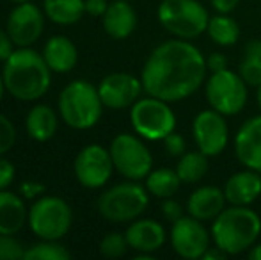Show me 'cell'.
Listing matches in <instances>:
<instances>
[{"label": "cell", "instance_id": "1", "mask_svg": "<svg viewBox=\"0 0 261 260\" xmlns=\"http://www.w3.org/2000/svg\"><path fill=\"white\" fill-rule=\"evenodd\" d=\"M206 59L189 39H169L149 54L141 73L144 91L165 102L192 97L206 79Z\"/></svg>", "mask_w": 261, "mask_h": 260}, {"label": "cell", "instance_id": "2", "mask_svg": "<svg viewBox=\"0 0 261 260\" xmlns=\"http://www.w3.org/2000/svg\"><path fill=\"white\" fill-rule=\"evenodd\" d=\"M2 79L11 97L21 102H34L50 89L52 69L43 54L29 46H20L4 61Z\"/></svg>", "mask_w": 261, "mask_h": 260}, {"label": "cell", "instance_id": "3", "mask_svg": "<svg viewBox=\"0 0 261 260\" xmlns=\"http://www.w3.org/2000/svg\"><path fill=\"white\" fill-rule=\"evenodd\" d=\"M261 233V219L249 205L224 208L212 225V239L227 255H240L251 250Z\"/></svg>", "mask_w": 261, "mask_h": 260}, {"label": "cell", "instance_id": "4", "mask_svg": "<svg viewBox=\"0 0 261 260\" xmlns=\"http://www.w3.org/2000/svg\"><path fill=\"white\" fill-rule=\"evenodd\" d=\"M103 107L98 87L87 80H73L59 94V114L75 130H87L96 125Z\"/></svg>", "mask_w": 261, "mask_h": 260}, {"label": "cell", "instance_id": "5", "mask_svg": "<svg viewBox=\"0 0 261 260\" xmlns=\"http://www.w3.org/2000/svg\"><path fill=\"white\" fill-rule=\"evenodd\" d=\"M139 180H130L107 189L98 198V212L110 223H128L142 216L149 205V195Z\"/></svg>", "mask_w": 261, "mask_h": 260}, {"label": "cell", "instance_id": "6", "mask_svg": "<svg viewBox=\"0 0 261 260\" xmlns=\"http://www.w3.org/2000/svg\"><path fill=\"white\" fill-rule=\"evenodd\" d=\"M158 21L167 32L179 39H194L208 27V11L197 0H162Z\"/></svg>", "mask_w": 261, "mask_h": 260}, {"label": "cell", "instance_id": "7", "mask_svg": "<svg viewBox=\"0 0 261 260\" xmlns=\"http://www.w3.org/2000/svg\"><path fill=\"white\" fill-rule=\"evenodd\" d=\"M130 122L141 137L149 141H164L176 129V114L169 102L148 94L139 98L130 111Z\"/></svg>", "mask_w": 261, "mask_h": 260}, {"label": "cell", "instance_id": "8", "mask_svg": "<svg viewBox=\"0 0 261 260\" xmlns=\"http://www.w3.org/2000/svg\"><path fill=\"white\" fill-rule=\"evenodd\" d=\"M73 223L71 207L59 196H43L29 208L32 233L45 241H59L69 232Z\"/></svg>", "mask_w": 261, "mask_h": 260}, {"label": "cell", "instance_id": "9", "mask_svg": "<svg viewBox=\"0 0 261 260\" xmlns=\"http://www.w3.org/2000/svg\"><path fill=\"white\" fill-rule=\"evenodd\" d=\"M206 100L210 107L224 116H234L247 104V84L240 73L229 68L222 72H213L206 80Z\"/></svg>", "mask_w": 261, "mask_h": 260}, {"label": "cell", "instance_id": "10", "mask_svg": "<svg viewBox=\"0 0 261 260\" xmlns=\"http://www.w3.org/2000/svg\"><path fill=\"white\" fill-rule=\"evenodd\" d=\"M110 157L117 173L128 180H142L151 173V152L141 139L132 134H119L112 139Z\"/></svg>", "mask_w": 261, "mask_h": 260}, {"label": "cell", "instance_id": "11", "mask_svg": "<svg viewBox=\"0 0 261 260\" xmlns=\"http://www.w3.org/2000/svg\"><path fill=\"white\" fill-rule=\"evenodd\" d=\"M73 170L80 185L86 189H100L110 180L116 168L110 157V150L101 145H87L79 152Z\"/></svg>", "mask_w": 261, "mask_h": 260}, {"label": "cell", "instance_id": "12", "mask_svg": "<svg viewBox=\"0 0 261 260\" xmlns=\"http://www.w3.org/2000/svg\"><path fill=\"white\" fill-rule=\"evenodd\" d=\"M192 135L197 150L204 155L215 157L222 153L229 143V127H227L226 116L215 109L201 111L194 118Z\"/></svg>", "mask_w": 261, "mask_h": 260}, {"label": "cell", "instance_id": "13", "mask_svg": "<svg viewBox=\"0 0 261 260\" xmlns=\"http://www.w3.org/2000/svg\"><path fill=\"white\" fill-rule=\"evenodd\" d=\"M171 244L172 250L181 258H203L204 251L210 248V233L203 226V221L192 218L190 214L183 216L178 221L172 223Z\"/></svg>", "mask_w": 261, "mask_h": 260}, {"label": "cell", "instance_id": "14", "mask_svg": "<svg viewBox=\"0 0 261 260\" xmlns=\"http://www.w3.org/2000/svg\"><path fill=\"white\" fill-rule=\"evenodd\" d=\"M45 16L36 4L20 2L7 16L6 31L16 46H32L43 34Z\"/></svg>", "mask_w": 261, "mask_h": 260}, {"label": "cell", "instance_id": "15", "mask_svg": "<svg viewBox=\"0 0 261 260\" xmlns=\"http://www.w3.org/2000/svg\"><path fill=\"white\" fill-rule=\"evenodd\" d=\"M101 102L109 109H126L132 107L139 100L144 91L142 80L130 73H110L98 86Z\"/></svg>", "mask_w": 261, "mask_h": 260}, {"label": "cell", "instance_id": "16", "mask_svg": "<svg viewBox=\"0 0 261 260\" xmlns=\"http://www.w3.org/2000/svg\"><path fill=\"white\" fill-rule=\"evenodd\" d=\"M234 153L242 166L261 173V114L242 123L234 135Z\"/></svg>", "mask_w": 261, "mask_h": 260}, {"label": "cell", "instance_id": "17", "mask_svg": "<svg viewBox=\"0 0 261 260\" xmlns=\"http://www.w3.org/2000/svg\"><path fill=\"white\" fill-rule=\"evenodd\" d=\"M128 246L139 253H155L165 243V230L155 219H134L124 232Z\"/></svg>", "mask_w": 261, "mask_h": 260}, {"label": "cell", "instance_id": "18", "mask_svg": "<svg viewBox=\"0 0 261 260\" xmlns=\"http://www.w3.org/2000/svg\"><path fill=\"white\" fill-rule=\"evenodd\" d=\"M226 203L227 200L224 189L215 185H203L189 196L187 212L199 221H213L226 208Z\"/></svg>", "mask_w": 261, "mask_h": 260}, {"label": "cell", "instance_id": "19", "mask_svg": "<svg viewBox=\"0 0 261 260\" xmlns=\"http://www.w3.org/2000/svg\"><path fill=\"white\" fill-rule=\"evenodd\" d=\"M224 195L231 205H251L261 195V173L254 170L238 171L227 178Z\"/></svg>", "mask_w": 261, "mask_h": 260}, {"label": "cell", "instance_id": "20", "mask_svg": "<svg viewBox=\"0 0 261 260\" xmlns=\"http://www.w3.org/2000/svg\"><path fill=\"white\" fill-rule=\"evenodd\" d=\"M105 32L114 39H124L137 27V14L128 0H114L109 4L103 16Z\"/></svg>", "mask_w": 261, "mask_h": 260}, {"label": "cell", "instance_id": "21", "mask_svg": "<svg viewBox=\"0 0 261 260\" xmlns=\"http://www.w3.org/2000/svg\"><path fill=\"white\" fill-rule=\"evenodd\" d=\"M29 223V210L25 201L18 195L7 191H0V233L16 235Z\"/></svg>", "mask_w": 261, "mask_h": 260}, {"label": "cell", "instance_id": "22", "mask_svg": "<svg viewBox=\"0 0 261 260\" xmlns=\"http://www.w3.org/2000/svg\"><path fill=\"white\" fill-rule=\"evenodd\" d=\"M43 57L52 72L68 73L76 66L79 50H76L75 43L66 36H54L46 41L45 49H43Z\"/></svg>", "mask_w": 261, "mask_h": 260}, {"label": "cell", "instance_id": "23", "mask_svg": "<svg viewBox=\"0 0 261 260\" xmlns=\"http://www.w3.org/2000/svg\"><path fill=\"white\" fill-rule=\"evenodd\" d=\"M25 129H27V134L34 141H50L55 135V130H57V114H55L50 105H34L29 111L27 120H25Z\"/></svg>", "mask_w": 261, "mask_h": 260}, {"label": "cell", "instance_id": "24", "mask_svg": "<svg viewBox=\"0 0 261 260\" xmlns=\"http://www.w3.org/2000/svg\"><path fill=\"white\" fill-rule=\"evenodd\" d=\"M46 18L59 25H73L86 13V0H43Z\"/></svg>", "mask_w": 261, "mask_h": 260}, {"label": "cell", "instance_id": "25", "mask_svg": "<svg viewBox=\"0 0 261 260\" xmlns=\"http://www.w3.org/2000/svg\"><path fill=\"white\" fill-rule=\"evenodd\" d=\"M183 182L179 180L176 170H169V168H160V170H151V173L146 177V189L149 195L156 198H172L179 191V185Z\"/></svg>", "mask_w": 261, "mask_h": 260}, {"label": "cell", "instance_id": "26", "mask_svg": "<svg viewBox=\"0 0 261 260\" xmlns=\"http://www.w3.org/2000/svg\"><path fill=\"white\" fill-rule=\"evenodd\" d=\"M206 32L213 43L220 46H231L240 38V27L238 23L229 16V14H217L210 18Z\"/></svg>", "mask_w": 261, "mask_h": 260}, {"label": "cell", "instance_id": "27", "mask_svg": "<svg viewBox=\"0 0 261 260\" xmlns=\"http://www.w3.org/2000/svg\"><path fill=\"white\" fill-rule=\"evenodd\" d=\"M208 171V155L203 152H189L183 153L178 160L176 166V173H178L179 180L183 184H196V182L203 180V177Z\"/></svg>", "mask_w": 261, "mask_h": 260}, {"label": "cell", "instance_id": "28", "mask_svg": "<svg viewBox=\"0 0 261 260\" xmlns=\"http://www.w3.org/2000/svg\"><path fill=\"white\" fill-rule=\"evenodd\" d=\"M238 73L245 80L247 86H261V41L252 39L245 45L244 57L238 66Z\"/></svg>", "mask_w": 261, "mask_h": 260}, {"label": "cell", "instance_id": "29", "mask_svg": "<svg viewBox=\"0 0 261 260\" xmlns=\"http://www.w3.org/2000/svg\"><path fill=\"white\" fill-rule=\"evenodd\" d=\"M25 260H69L71 253L64 244L57 241H45L25 250Z\"/></svg>", "mask_w": 261, "mask_h": 260}, {"label": "cell", "instance_id": "30", "mask_svg": "<svg viewBox=\"0 0 261 260\" xmlns=\"http://www.w3.org/2000/svg\"><path fill=\"white\" fill-rule=\"evenodd\" d=\"M128 241H126V235L123 233H109L101 239L100 243V251L101 255L107 258H119L126 253L128 250Z\"/></svg>", "mask_w": 261, "mask_h": 260}, {"label": "cell", "instance_id": "31", "mask_svg": "<svg viewBox=\"0 0 261 260\" xmlns=\"http://www.w3.org/2000/svg\"><path fill=\"white\" fill-rule=\"evenodd\" d=\"M25 257V248L14 235L0 233V260H20Z\"/></svg>", "mask_w": 261, "mask_h": 260}, {"label": "cell", "instance_id": "32", "mask_svg": "<svg viewBox=\"0 0 261 260\" xmlns=\"http://www.w3.org/2000/svg\"><path fill=\"white\" fill-rule=\"evenodd\" d=\"M16 141V129L7 116L0 114V157L7 153Z\"/></svg>", "mask_w": 261, "mask_h": 260}, {"label": "cell", "instance_id": "33", "mask_svg": "<svg viewBox=\"0 0 261 260\" xmlns=\"http://www.w3.org/2000/svg\"><path fill=\"white\" fill-rule=\"evenodd\" d=\"M164 145H165V150L171 157H181L185 153V139H183L181 134L178 132H171L167 137L164 139Z\"/></svg>", "mask_w": 261, "mask_h": 260}, {"label": "cell", "instance_id": "34", "mask_svg": "<svg viewBox=\"0 0 261 260\" xmlns=\"http://www.w3.org/2000/svg\"><path fill=\"white\" fill-rule=\"evenodd\" d=\"M183 207L179 205V201L172 200V198H165L164 203H162V214H164V218L167 219V221L174 223L178 221L179 218H183Z\"/></svg>", "mask_w": 261, "mask_h": 260}, {"label": "cell", "instance_id": "35", "mask_svg": "<svg viewBox=\"0 0 261 260\" xmlns=\"http://www.w3.org/2000/svg\"><path fill=\"white\" fill-rule=\"evenodd\" d=\"M14 173H16V171H14L13 164L7 159H4V157H0V191H4V189H7L13 184Z\"/></svg>", "mask_w": 261, "mask_h": 260}, {"label": "cell", "instance_id": "36", "mask_svg": "<svg viewBox=\"0 0 261 260\" xmlns=\"http://www.w3.org/2000/svg\"><path fill=\"white\" fill-rule=\"evenodd\" d=\"M206 68L210 72H222V69H227V57L220 52H213L210 54V57L206 59Z\"/></svg>", "mask_w": 261, "mask_h": 260}, {"label": "cell", "instance_id": "37", "mask_svg": "<svg viewBox=\"0 0 261 260\" xmlns=\"http://www.w3.org/2000/svg\"><path fill=\"white\" fill-rule=\"evenodd\" d=\"M13 52H14L13 39H11V36L7 34V31H2V29H0V61H6Z\"/></svg>", "mask_w": 261, "mask_h": 260}, {"label": "cell", "instance_id": "38", "mask_svg": "<svg viewBox=\"0 0 261 260\" xmlns=\"http://www.w3.org/2000/svg\"><path fill=\"white\" fill-rule=\"evenodd\" d=\"M107 7V0H86V13H89L91 16H103Z\"/></svg>", "mask_w": 261, "mask_h": 260}, {"label": "cell", "instance_id": "39", "mask_svg": "<svg viewBox=\"0 0 261 260\" xmlns=\"http://www.w3.org/2000/svg\"><path fill=\"white\" fill-rule=\"evenodd\" d=\"M45 187L41 184H36V182H23L21 184V195H23L27 200H36L39 195H43Z\"/></svg>", "mask_w": 261, "mask_h": 260}, {"label": "cell", "instance_id": "40", "mask_svg": "<svg viewBox=\"0 0 261 260\" xmlns=\"http://www.w3.org/2000/svg\"><path fill=\"white\" fill-rule=\"evenodd\" d=\"M210 2H212L213 9H215L217 13L229 14L231 11L237 9V6H238V2H240V0H210Z\"/></svg>", "mask_w": 261, "mask_h": 260}, {"label": "cell", "instance_id": "41", "mask_svg": "<svg viewBox=\"0 0 261 260\" xmlns=\"http://www.w3.org/2000/svg\"><path fill=\"white\" fill-rule=\"evenodd\" d=\"M227 257V253L226 251H222L220 248H208L206 251H204V255H203V260H224Z\"/></svg>", "mask_w": 261, "mask_h": 260}, {"label": "cell", "instance_id": "42", "mask_svg": "<svg viewBox=\"0 0 261 260\" xmlns=\"http://www.w3.org/2000/svg\"><path fill=\"white\" fill-rule=\"evenodd\" d=\"M249 258L251 260H261V244H254L249 250Z\"/></svg>", "mask_w": 261, "mask_h": 260}, {"label": "cell", "instance_id": "43", "mask_svg": "<svg viewBox=\"0 0 261 260\" xmlns=\"http://www.w3.org/2000/svg\"><path fill=\"white\" fill-rule=\"evenodd\" d=\"M4 91H6V84H4V79L0 77V100H2V97H4Z\"/></svg>", "mask_w": 261, "mask_h": 260}, {"label": "cell", "instance_id": "44", "mask_svg": "<svg viewBox=\"0 0 261 260\" xmlns=\"http://www.w3.org/2000/svg\"><path fill=\"white\" fill-rule=\"evenodd\" d=\"M256 100H258V107L261 111V86H258V93H256Z\"/></svg>", "mask_w": 261, "mask_h": 260}, {"label": "cell", "instance_id": "45", "mask_svg": "<svg viewBox=\"0 0 261 260\" xmlns=\"http://www.w3.org/2000/svg\"><path fill=\"white\" fill-rule=\"evenodd\" d=\"M11 2H16V4H20V2H29V0H11Z\"/></svg>", "mask_w": 261, "mask_h": 260}]
</instances>
